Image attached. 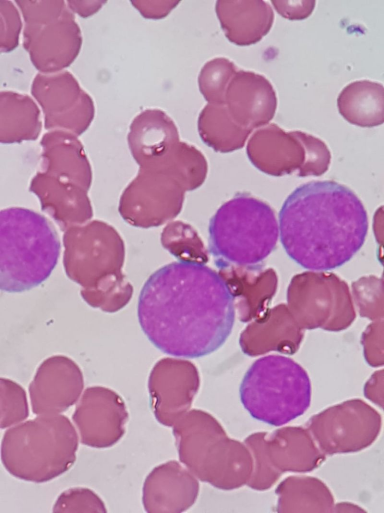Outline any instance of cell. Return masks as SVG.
Listing matches in <instances>:
<instances>
[{"instance_id": "d4e9b609", "label": "cell", "mask_w": 384, "mask_h": 513, "mask_svg": "<svg viewBox=\"0 0 384 513\" xmlns=\"http://www.w3.org/2000/svg\"><path fill=\"white\" fill-rule=\"evenodd\" d=\"M277 13L290 20H302L308 17L316 6L315 1H271Z\"/></svg>"}, {"instance_id": "5bb4252c", "label": "cell", "mask_w": 384, "mask_h": 513, "mask_svg": "<svg viewBox=\"0 0 384 513\" xmlns=\"http://www.w3.org/2000/svg\"><path fill=\"white\" fill-rule=\"evenodd\" d=\"M215 11L226 38L240 46L260 41L274 19L270 5L264 1H217Z\"/></svg>"}, {"instance_id": "52a82bcc", "label": "cell", "mask_w": 384, "mask_h": 513, "mask_svg": "<svg viewBox=\"0 0 384 513\" xmlns=\"http://www.w3.org/2000/svg\"><path fill=\"white\" fill-rule=\"evenodd\" d=\"M128 418L122 399L102 386L86 388L72 415L81 442L97 448L116 443L124 434Z\"/></svg>"}, {"instance_id": "ba28073f", "label": "cell", "mask_w": 384, "mask_h": 513, "mask_svg": "<svg viewBox=\"0 0 384 513\" xmlns=\"http://www.w3.org/2000/svg\"><path fill=\"white\" fill-rule=\"evenodd\" d=\"M199 386V377L191 362L172 358L160 360L148 381L150 405L162 425L172 427L190 404Z\"/></svg>"}, {"instance_id": "4fadbf2b", "label": "cell", "mask_w": 384, "mask_h": 513, "mask_svg": "<svg viewBox=\"0 0 384 513\" xmlns=\"http://www.w3.org/2000/svg\"><path fill=\"white\" fill-rule=\"evenodd\" d=\"M196 487L193 480L174 460L154 467L144 480L142 504L148 512H177L190 505Z\"/></svg>"}, {"instance_id": "9a60e30c", "label": "cell", "mask_w": 384, "mask_h": 513, "mask_svg": "<svg viewBox=\"0 0 384 513\" xmlns=\"http://www.w3.org/2000/svg\"><path fill=\"white\" fill-rule=\"evenodd\" d=\"M277 103L276 92L271 83L254 72L236 71L226 90L228 110L242 120L268 122L275 114Z\"/></svg>"}, {"instance_id": "3957f363", "label": "cell", "mask_w": 384, "mask_h": 513, "mask_svg": "<svg viewBox=\"0 0 384 513\" xmlns=\"http://www.w3.org/2000/svg\"><path fill=\"white\" fill-rule=\"evenodd\" d=\"M67 277L82 287L90 306L114 313L130 300L133 287L123 273L124 242L116 230L98 220L72 226L63 234Z\"/></svg>"}, {"instance_id": "2e32d148", "label": "cell", "mask_w": 384, "mask_h": 513, "mask_svg": "<svg viewBox=\"0 0 384 513\" xmlns=\"http://www.w3.org/2000/svg\"><path fill=\"white\" fill-rule=\"evenodd\" d=\"M40 144L44 172L88 190L92 170L76 135L65 131L46 133Z\"/></svg>"}, {"instance_id": "7a4b0ae2", "label": "cell", "mask_w": 384, "mask_h": 513, "mask_svg": "<svg viewBox=\"0 0 384 513\" xmlns=\"http://www.w3.org/2000/svg\"><path fill=\"white\" fill-rule=\"evenodd\" d=\"M279 233L286 252L306 269L327 271L350 261L363 245L366 210L356 194L331 180L297 187L280 212Z\"/></svg>"}, {"instance_id": "ffe728a7", "label": "cell", "mask_w": 384, "mask_h": 513, "mask_svg": "<svg viewBox=\"0 0 384 513\" xmlns=\"http://www.w3.org/2000/svg\"><path fill=\"white\" fill-rule=\"evenodd\" d=\"M163 247L180 262L204 265L206 253L196 231L188 224L170 221L160 235Z\"/></svg>"}, {"instance_id": "44dd1931", "label": "cell", "mask_w": 384, "mask_h": 513, "mask_svg": "<svg viewBox=\"0 0 384 513\" xmlns=\"http://www.w3.org/2000/svg\"><path fill=\"white\" fill-rule=\"evenodd\" d=\"M236 71L234 64L224 57L207 62L198 77L200 91L206 101L210 104L224 105L228 86Z\"/></svg>"}, {"instance_id": "8fae6325", "label": "cell", "mask_w": 384, "mask_h": 513, "mask_svg": "<svg viewBox=\"0 0 384 513\" xmlns=\"http://www.w3.org/2000/svg\"><path fill=\"white\" fill-rule=\"evenodd\" d=\"M128 142L131 153L144 169H158L174 155L178 144L176 127L168 116L159 109H147L134 118Z\"/></svg>"}, {"instance_id": "7402d4cb", "label": "cell", "mask_w": 384, "mask_h": 513, "mask_svg": "<svg viewBox=\"0 0 384 513\" xmlns=\"http://www.w3.org/2000/svg\"><path fill=\"white\" fill-rule=\"evenodd\" d=\"M0 427L6 428L26 419L29 415L24 390L16 383L0 378Z\"/></svg>"}, {"instance_id": "7c38bea8", "label": "cell", "mask_w": 384, "mask_h": 513, "mask_svg": "<svg viewBox=\"0 0 384 513\" xmlns=\"http://www.w3.org/2000/svg\"><path fill=\"white\" fill-rule=\"evenodd\" d=\"M30 190L38 196L42 210L62 231L84 224L92 217L88 191L79 185L42 172L33 178Z\"/></svg>"}, {"instance_id": "6da1fadb", "label": "cell", "mask_w": 384, "mask_h": 513, "mask_svg": "<svg viewBox=\"0 0 384 513\" xmlns=\"http://www.w3.org/2000/svg\"><path fill=\"white\" fill-rule=\"evenodd\" d=\"M232 294L204 265L174 262L144 283L138 305L140 327L163 353L198 358L217 348L233 320Z\"/></svg>"}, {"instance_id": "603a6c76", "label": "cell", "mask_w": 384, "mask_h": 513, "mask_svg": "<svg viewBox=\"0 0 384 513\" xmlns=\"http://www.w3.org/2000/svg\"><path fill=\"white\" fill-rule=\"evenodd\" d=\"M302 145L306 157L298 170V176H318L326 173L330 163L331 155L326 144L320 139L300 131H292Z\"/></svg>"}, {"instance_id": "e0dca14e", "label": "cell", "mask_w": 384, "mask_h": 513, "mask_svg": "<svg viewBox=\"0 0 384 513\" xmlns=\"http://www.w3.org/2000/svg\"><path fill=\"white\" fill-rule=\"evenodd\" d=\"M340 114L350 123L362 127L382 125L384 120V90L382 84L368 80L352 82L337 98Z\"/></svg>"}, {"instance_id": "ac0fdd59", "label": "cell", "mask_w": 384, "mask_h": 513, "mask_svg": "<svg viewBox=\"0 0 384 513\" xmlns=\"http://www.w3.org/2000/svg\"><path fill=\"white\" fill-rule=\"evenodd\" d=\"M0 142L4 143L34 140L40 132V110L28 96L1 92Z\"/></svg>"}, {"instance_id": "8992f818", "label": "cell", "mask_w": 384, "mask_h": 513, "mask_svg": "<svg viewBox=\"0 0 384 513\" xmlns=\"http://www.w3.org/2000/svg\"><path fill=\"white\" fill-rule=\"evenodd\" d=\"M184 188L174 177L160 171L140 168L122 192L118 211L129 224L148 228L160 226L180 212Z\"/></svg>"}, {"instance_id": "9c48e42d", "label": "cell", "mask_w": 384, "mask_h": 513, "mask_svg": "<svg viewBox=\"0 0 384 513\" xmlns=\"http://www.w3.org/2000/svg\"><path fill=\"white\" fill-rule=\"evenodd\" d=\"M84 378L78 365L62 355L44 361L29 386L32 412L37 415L58 414L78 399Z\"/></svg>"}, {"instance_id": "5b68a950", "label": "cell", "mask_w": 384, "mask_h": 513, "mask_svg": "<svg viewBox=\"0 0 384 513\" xmlns=\"http://www.w3.org/2000/svg\"><path fill=\"white\" fill-rule=\"evenodd\" d=\"M78 444L76 430L66 416L40 415L5 432L2 460L6 470L16 478L46 482L71 467Z\"/></svg>"}, {"instance_id": "d6986e66", "label": "cell", "mask_w": 384, "mask_h": 513, "mask_svg": "<svg viewBox=\"0 0 384 513\" xmlns=\"http://www.w3.org/2000/svg\"><path fill=\"white\" fill-rule=\"evenodd\" d=\"M264 134L265 171L280 176L298 170L304 161L306 153L292 132L286 133L277 126L271 125Z\"/></svg>"}, {"instance_id": "cb8c5ba5", "label": "cell", "mask_w": 384, "mask_h": 513, "mask_svg": "<svg viewBox=\"0 0 384 513\" xmlns=\"http://www.w3.org/2000/svg\"><path fill=\"white\" fill-rule=\"evenodd\" d=\"M53 512H106L102 500L92 490L82 487L69 488L58 497Z\"/></svg>"}, {"instance_id": "277c9868", "label": "cell", "mask_w": 384, "mask_h": 513, "mask_svg": "<svg viewBox=\"0 0 384 513\" xmlns=\"http://www.w3.org/2000/svg\"><path fill=\"white\" fill-rule=\"evenodd\" d=\"M60 244L44 216L22 207L0 213V288L22 293L44 282L56 265Z\"/></svg>"}, {"instance_id": "30bf717a", "label": "cell", "mask_w": 384, "mask_h": 513, "mask_svg": "<svg viewBox=\"0 0 384 513\" xmlns=\"http://www.w3.org/2000/svg\"><path fill=\"white\" fill-rule=\"evenodd\" d=\"M62 74L63 83L64 72ZM38 75L44 84V88L40 89L44 92H32V94L42 109L45 128H62L76 136L82 134L88 127L94 117V107L92 98L80 88L72 76L67 83L70 74L66 84H59L58 74H56L58 88L56 87L53 76L50 75L53 88L46 75L44 77L48 83L44 75H42V77L40 74Z\"/></svg>"}]
</instances>
